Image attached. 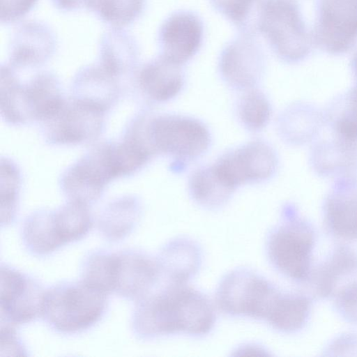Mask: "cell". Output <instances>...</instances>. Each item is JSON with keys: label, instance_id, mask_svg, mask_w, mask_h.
Listing matches in <instances>:
<instances>
[{"label": "cell", "instance_id": "ba28073f", "mask_svg": "<svg viewBox=\"0 0 357 357\" xmlns=\"http://www.w3.org/2000/svg\"><path fill=\"white\" fill-rule=\"evenodd\" d=\"M45 291L43 285L31 276L1 264V321L15 326L41 317Z\"/></svg>", "mask_w": 357, "mask_h": 357}, {"label": "cell", "instance_id": "83f0119b", "mask_svg": "<svg viewBox=\"0 0 357 357\" xmlns=\"http://www.w3.org/2000/svg\"><path fill=\"white\" fill-rule=\"evenodd\" d=\"M336 130L347 144L357 141V100L350 98L349 107L336 123Z\"/></svg>", "mask_w": 357, "mask_h": 357}, {"label": "cell", "instance_id": "3957f363", "mask_svg": "<svg viewBox=\"0 0 357 357\" xmlns=\"http://www.w3.org/2000/svg\"><path fill=\"white\" fill-rule=\"evenodd\" d=\"M107 296L82 280L56 284L45 291L41 317L56 333H81L93 326L105 315Z\"/></svg>", "mask_w": 357, "mask_h": 357}, {"label": "cell", "instance_id": "9a60e30c", "mask_svg": "<svg viewBox=\"0 0 357 357\" xmlns=\"http://www.w3.org/2000/svg\"><path fill=\"white\" fill-rule=\"evenodd\" d=\"M156 259L164 283L186 284L201 267L202 250L192 239L180 237L167 243Z\"/></svg>", "mask_w": 357, "mask_h": 357}, {"label": "cell", "instance_id": "484cf974", "mask_svg": "<svg viewBox=\"0 0 357 357\" xmlns=\"http://www.w3.org/2000/svg\"><path fill=\"white\" fill-rule=\"evenodd\" d=\"M239 114L243 123L250 128H263L270 117V105L263 93L257 91L248 93L241 100Z\"/></svg>", "mask_w": 357, "mask_h": 357}, {"label": "cell", "instance_id": "8fae6325", "mask_svg": "<svg viewBox=\"0 0 357 357\" xmlns=\"http://www.w3.org/2000/svg\"><path fill=\"white\" fill-rule=\"evenodd\" d=\"M114 292L137 301L155 289L162 280L156 258L136 250L115 252Z\"/></svg>", "mask_w": 357, "mask_h": 357}, {"label": "cell", "instance_id": "30bf717a", "mask_svg": "<svg viewBox=\"0 0 357 357\" xmlns=\"http://www.w3.org/2000/svg\"><path fill=\"white\" fill-rule=\"evenodd\" d=\"M273 150L263 142H252L223 156L213 167L220 181L231 190L248 181L265 179L275 170Z\"/></svg>", "mask_w": 357, "mask_h": 357}, {"label": "cell", "instance_id": "cb8c5ba5", "mask_svg": "<svg viewBox=\"0 0 357 357\" xmlns=\"http://www.w3.org/2000/svg\"><path fill=\"white\" fill-rule=\"evenodd\" d=\"M190 188L193 198L199 204L209 208L224 204L232 192L220 181L213 167L195 173Z\"/></svg>", "mask_w": 357, "mask_h": 357}, {"label": "cell", "instance_id": "f1b7e54d", "mask_svg": "<svg viewBox=\"0 0 357 357\" xmlns=\"http://www.w3.org/2000/svg\"><path fill=\"white\" fill-rule=\"evenodd\" d=\"M36 0H1V20L10 21L21 17L34 4Z\"/></svg>", "mask_w": 357, "mask_h": 357}, {"label": "cell", "instance_id": "9c48e42d", "mask_svg": "<svg viewBox=\"0 0 357 357\" xmlns=\"http://www.w3.org/2000/svg\"><path fill=\"white\" fill-rule=\"evenodd\" d=\"M105 112L73 98L45 122L47 141L54 144H77L98 137L102 131Z\"/></svg>", "mask_w": 357, "mask_h": 357}, {"label": "cell", "instance_id": "8992f818", "mask_svg": "<svg viewBox=\"0 0 357 357\" xmlns=\"http://www.w3.org/2000/svg\"><path fill=\"white\" fill-rule=\"evenodd\" d=\"M257 32L283 59L296 60L305 53L303 27L298 10L290 0H264Z\"/></svg>", "mask_w": 357, "mask_h": 357}, {"label": "cell", "instance_id": "e0dca14e", "mask_svg": "<svg viewBox=\"0 0 357 357\" xmlns=\"http://www.w3.org/2000/svg\"><path fill=\"white\" fill-rule=\"evenodd\" d=\"M139 86L148 97L157 101L174 98L183 84L181 65L160 55L147 63L139 77Z\"/></svg>", "mask_w": 357, "mask_h": 357}, {"label": "cell", "instance_id": "d6986e66", "mask_svg": "<svg viewBox=\"0 0 357 357\" xmlns=\"http://www.w3.org/2000/svg\"><path fill=\"white\" fill-rule=\"evenodd\" d=\"M114 77L104 68L84 71L74 82L73 98L106 112L119 97V90Z\"/></svg>", "mask_w": 357, "mask_h": 357}, {"label": "cell", "instance_id": "44dd1931", "mask_svg": "<svg viewBox=\"0 0 357 357\" xmlns=\"http://www.w3.org/2000/svg\"><path fill=\"white\" fill-rule=\"evenodd\" d=\"M324 222L328 233L346 241L357 240V195H333L324 206Z\"/></svg>", "mask_w": 357, "mask_h": 357}, {"label": "cell", "instance_id": "603a6c76", "mask_svg": "<svg viewBox=\"0 0 357 357\" xmlns=\"http://www.w3.org/2000/svg\"><path fill=\"white\" fill-rule=\"evenodd\" d=\"M215 10L241 33L257 35V22L263 0H209Z\"/></svg>", "mask_w": 357, "mask_h": 357}, {"label": "cell", "instance_id": "4316f807", "mask_svg": "<svg viewBox=\"0 0 357 357\" xmlns=\"http://www.w3.org/2000/svg\"><path fill=\"white\" fill-rule=\"evenodd\" d=\"M334 305L345 321L357 324V280L344 284L335 291Z\"/></svg>", "mask_w": 357, "mask_h": 357}, {"label": "cell", "instance_id": "ac0fdd59", "mask_svg": "<svg viewBox=\"0 0 357 357\" xmlns=\"http://www.w3.org/2000/svg\"><path fill=\"white\" fill-rule=\"evenodd\" d=\"M357 268V255L348 246L335 248L317 267L312 270L309 279L314 295L321 298L331 296L340 279Z\"/></svg>", "mask_w": 357, "mask_h": 357}, {"label": "cell", "instance_id": "d4e9b609", "mask_svg": "<svg viewBox=\"0 0 357 357\" xmlns=\"http://www.w3.org/2000/svg\"><path fill=\"white\" fill-rule=\"evenodd\" d=\"M106 21L122 25L133 20L141 12L144 0H85Z\"/></svg>", "mask_w": 357, "mask_h": 357}, {"label": "cell", "instance_id": "5b68a950", "mask_svg": "<svg viewBox=\"0 0 357 357\" xmlns=\"http://www.w3.org/2000/svg\"><path fill=\"white\" fill-rule=\"evenodd\" d=\"M145 140L153 153L162 152L181 158H195L208 148L209 134L197 120L179 116L141 117Z\"/></svg>", "mask_w": 357, "mask_h": 357}, {"label": "cell", "instance_id": "7a4b0ae2", "mask_svg": "<svg viewBox=\"0 0 357 357\" xmlns=\"http://www.w3.org/2000/svg\"><path fill=\"white\" fill-rule=\"evenodd\" d=\"M289 292L279 289L257 273L238 268L227 273L216 291V302L225 313L266 320L274 327L281 316Z\"/></svg>", "mask_w": 357, "mask_h": 357}, {"label": "cell", "instance_id": "2e32d148", "mask_svg": "<svg viewBox=\"0 0 357 357\" xmlns=\"http://www.w3.org/2000/svg\"><path fill=\"white\" fill-rule=\"evenodd\" d=\"M20 95L28 121H47L59 112L66 101L58 80L50 74L36 77L25 86L20 85Z\"/></svg>", "mask_w": 357, "mask_h": 357}, {"label": "cell", "instance_id": "4fadbf2b", "mask_svg": "<svg viewBox=\"0 0 357 357\" xmlns=\"http://www.w3.org/2000/svg\"><path fill=\"white\" fill-rule=\"evenodd\" d=\"M203 38V22L196 13L186 10L176 11L165 20L160 27L159 44L161 55L181 66L197 53Z\"/></svg>", "mask_w": 357, "mask_h": 357}, {"label": "cell", "instance_id": "5bb4252c", "mask_svg": "<svg viewBox=\"0 0 357 357\" xmlns=\"http://www.w3.org/2000/svg\"><path fill=\"white\" fill-rule=\"evenodd\" d=\"M22 240L32 255L44 257L70 243L57 210H40L29 215L22 227Z\"/></svg>", "mask_w": 357, "mask_h": 357}, {"label": "cell", "instance_id": "52a82bcc", "mask_svg": "<svg viewBox=\"0 0 357 357\" xmlns=\"http://www.w3.org/2000/svg\"><path fill=\"white\" fill-rule=\"evenodd\" d=\"M116 178L109 143H103L63 173L61 186L70 201L89 205L101 197L107 183Z\"/></svg>", "mask_w": 357, "mask_h": 357}, {"label": "cell", "instance_id": "277c9868", "mask_svg": "<svg viewBox=\"0 0 357 357\" xmlns=\"http://www.w3.org/2000/svg\"><path fill=\"white\" fill-rule=\"evenodd\" d=\"M316 234L312 225L294 215L272 229L266 241V251L272 265L289 279L307 281L312 271Z\"/></svg>", "mask_w": 357, "mask_h": 357}, {"label": "cell", "instance_id": "7c38bea8", "mask_svg": "<svg viewBox=\"0 0 357 357\" xmlns=\"http://www.w3.org/2000/svg\"><path fill=\"white\" fill-rule=\"evenodd\" d=\"M265 54L256 35L240 33L222 50L219 68L231 84L250 87L258 82L265 66Z\"/></svg>", "mask_w": 357, "mask_h": 357}, {"label": "cell", "instance_id": "ffe728a7", "mask_svg": "<svg viewBox=\"0 0 357 357\" xmlns=\"http://www.w3.org/2000/svg\"><path fill=\"white\" fill-rule=\"evenodd\" d=\"M141 214L139 202L130 197L109 203L100 214L98 229L106 240L116 242L124 239L135 228Z\"/></svg>", "mask_w": 357, "mask_h": 357}, {"label": "cell", "instance_id": "6da1fadb", "mask_svg": "<svg viewBox=\"0 0 357 357\" xmlns=\"http://www.w3.org/2000/svg\"><path fill=\"white\" fill-rule=\"evenodd\" d=\"M157 287L135 301L131 327L136 337L147 340L178 333L203 335L212 330L215 313L206 295L186 284Z\"/></svg>", "mask_w": 357, "mask_h": 357}, {"label": "cell", "instance_id": "7402d4cb", "mask_svg": "<svg viewBox=\"0 0 357 357\" xmlns=\"http://www.w3.org/2000/svg\"><path fill=\"white\" fill-rule=\"evenodd\" d=\"M115 252L104 250L91 252L81 266V280L89 286L109 294L114 291Z\"/></svg>", "mask_w": 357, "mask_h": 357}]
</instances>
